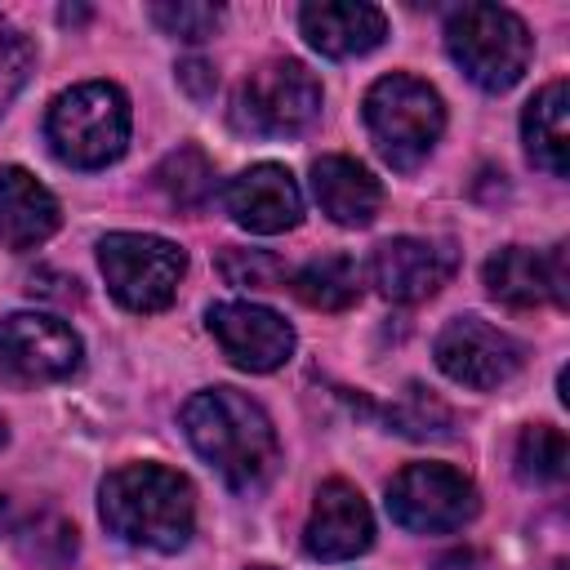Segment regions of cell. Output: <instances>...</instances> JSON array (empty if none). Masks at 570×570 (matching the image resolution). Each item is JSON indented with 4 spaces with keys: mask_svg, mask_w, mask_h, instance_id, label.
<instances>
[{
    "mask_svg": "<svg viewBox=\"0 0 570 570\" xmlns=\"http://www.w3.org/2000/svg\"><path fill=\"white\" fill-rule=\"evenodd\" d=\"M183 432L191 450L232 485L258 490L281 459L276 428L258 401L236 387H205L183 405Z\"/></svg>",
    "mask_w": 570,
    "mask_h": 570,
    "instance_id": "1",
    "label": "cell"
},
{
    "mask_svg": "<svg viewBox=\"0 0 570 570\" xmlns=\"http://www.w3.org/2000/svg\"><path fill=\"white\" fill-rule=\"evenodd\" d=\"M98 512L116 539L151 552H178L196 525L191 481L160 463L116 468L98 490Z\"/></svg>",
    "mask_w": 570,
    "mask_h": 570,
    "instance_id": "2",
    "label": "cell"
},
{
    "mask_svg": "<svg viewBox=\"0 0 570 570\" xmlns=\"http://www.w3.org/2000/svg\"><path fill=\"white\" fill-rule=\"evenodd\" d=\"M45 138L62 165L102 169L129 142V98L107 80H85L53 98Z\"/></svg>",
    "mask_w": 570,
    "mask_h": 570,
    "instance_id": "3",
    "label": "cell"
},
{
    "mask_svg": "<svg viewBox=\"0 0 570 570\" xmlns=\"http://www.w3.org/2000/svg\"><path fill=\"white\" fill-rule=\"evenodd\" d=\"M365 129L379 147V156L396 169H414L428 160L445 129V107L441 94L405 71H392L370 85L365 94Z\"/></svg>",
    "mask_w": 570,
    "mask_h": 570,
    "instance_id": "4",
    "label": "cell"
},
{
    "mask_svg": "<svg viewBox=\"0 0 570 570\" xmlns=\"http://www.w3.org/2000/svg\"><path fill=\"white\" fill-rule=\"evenodd\" d=\"M450 58L490 94L512 89L530 67V31L525 22L503 4H463L445 22Z\"/></svg>",
    "mask_w": 570,
    "mask_h": 570,
    "instance_id": "5",
    "label": "cell"
},
{
    "mask_svg": "<svg viewBox=\"0 0 570 570\" xmlns=\"http://www.w3.org/2000/svg\"><path fill=\"white\" fill-rule=\"evenodd\" d=\"M316 116H321V80L294 58H272L254 67L232 102V125L254 138L303 134Z\"/></svg>",
    "mask_w": 570,
    "mask_h": 570,
    "instance_id": "6",
    "label": "cell"
},
{
    "mask_svg": "<svg viewBox=\"0 0 570 570\" xmlns=\"http://www.w3.org/2000/svg\"><path fill=\"white\" fill-rule=\"evenodd\" d=\"M98 267L107 276V289L129 312H160V307L174 303L187 258L165 236L111 232V236L98 240Z\"/></svg>",
    "mask_w": 570,
    "mask_h": 570,
    "instance_id": "7",
    "label": "cell"
},
{
    "mask_svg": "<svg viewBox=\"0 0 570 570\" xmlns=\"http://www.w3.org/2000/svg\"><path fill=\"white\" fill-rule=\"evenodd\" d=\"M481 508L476 485L450 463H410L387 485V512L414 534H445L472 521Z\"/></svg>",
    "mask_w": 570,
    "mask_h": 570,
    "instance_id": "8",
    "label": "cell"
},
{
    "mask_svg": "<svg viewBox=\"0 0 570 570\" xmlns=\"http://www.w3.org/2000/svg\"><path fill=\"white\" fill-rule=\"evenodd\" d=\"M80 365V338L67 321L45 312H13L0 321V379L58 383Z\"/></svg>",
    "mask_w": 570,
    "mask_h": 570,
    "instance_id": "9",
    "label": "cell"
},
{
    "mask_svg": "<svg viewBox=\"0 0 570 570\" xmlns=\"http://www.w3.org/2000/svg\"><path fill=\"white\" fill-rule=\"evenodd\" d=\"M436 365L445 379L463 383V387H476V392H490V387H503L517 370H521V343L481 321V316H454L441 334H436Z\"/></svg>",
    "mask_w": 570,
    "mask_h": 570,
    "instance_id": "10",
    "label": "cell"
},
{
    "mask_svg": "<svg viewBox=\"0 0 570 570\" xmlns=\"http://www.w3.org/2000/svg\"><path fill=\"white\" fill-rule=\"evenodd\" d=\"M454 245L450 240H423V236H392L370 258V281L392 303H423L432 298L450 272H454Z\"/></svg>",
    "mask_w": 570,
    "mask_h": 570,
    "instance_id": "11",
    "label": "cell"
},
{
    "mask_svg": "<svg viewBox=\"0 0 570 570\" xmlns=\"http://www.w3.org/2000/svg\"><path fill=\"white\" fill-rule=\"evenodd\" d=\"M205 321H209V334L218 338V347L240 370L267 374V370L285 365L289 352H294V330L272 307H258V303H214Z\"/></svg>",
    "mask_w": 570,
    "mask_h": 570,
    "instance_id": "12",
    "label": "cell"
},
{
    "mask_svg": "<svg viewBox=\"0 0 570 570\" xmlns=\"http://www.w3.org/2000/svg\"><path fill=\"white\" fill-rule=\"evenodd\" d=\"M223 200H227V214L249 227V232H289L298 218H303V191L294 183V174L285 165H249L240 169L227 187H223Z\"/></svg>",
    "mask_w": 570,
    "mask_h": 570,
    "instance_id": "13",
    "label": "cell"
},
{
    "mask_svg": "<svg viewBox=\"0 0 570 570\" xmlns=\"http://www.w3.org/2000/svg\"><path fill=\"white\" fill-rule=\"evenodd\" d=\"M374 539V517L361 499L356 485L347 481H325L316 490L307 530H303V548L321 561H347L356 552H365Z\"/></svg>",
    "mask_w": 570,
    "mask_h": 570,
    "instance_id": "14",
    "label": "cell"
},
{
    "mask_svg": "<svg viewBox=\"0 0 570 570\" xmlns=\"http://www.w3.org/2000/svg\"><path fill=\"white\" fill-rule=\"evenodd\" d=\"M298 27L312 49L325 58H356L383 45L387 36V13L365 0H312L298 13Z\"/></svg>",
    "mask_w": 570,
    "mask_h": 570,
    "instance_id": "15",
    "label": "cell"
},
{
    "mask_svg": "<svg viewBox=\"0 0 570 570\" xmlns=\"http://www.w3.org/2000/svg\"><path fill=\"white\" fill-rule=\"evenodd\" d=\"M58 200L40 178L18 165L0 169V245L31 249L58 232Z\"/></svg>",
    "mask_w": 570,
    "mask_h": 570,
    "instance_id": "16",
    "label": "cell"
},
{
    "mask_svg": "<svg viewBox=\"0 0 570 570\" xmlns=\"http://www.w3.org/2000/svg\"><path fill=\"white\" fill-rule=\"evenodd\" d=\"M312 191H316V205L338 227H365L383 205L379 178L352 156H321L312 165Z\"/></svg>",
    "mask_w": 570,
    "mask_h": 570,
    "instance_id": "17",
    "label": "cell"
},
{
    "mask_svg": "<svg viewBox=\"0 0 570 570\" xmlns=\"http://www.w3.org/2000/svg\"><path fill=\"white\" fill-rule=\"evenodd\" d=\"M521 138L539 169H548L552 178H566V156H570V85L566 80L543 85L525 102Z\"/></svg>",
    "mask_w": 570,
    "mask_h": 570,
    "instance_id": "18",
    "label": "cell"
},
{
    "mask_svg": "<svg viewBox=\"0 0 570 570\" xmlns=\"http://www.w3.org/2000/svg\"><path fill=\"white\" fill-rule=\"evenodd\" d=\"M485 289L508 307H534L548 298V254L508 245L485 263Z\"/></svg>",
    "mask_w": 570,
    "mask_h": 570,
    "instance_id": "19",
    "label": "cell"
},
{
    "mask_svg": "<svg viewBox=\"0 0 570 570\" xmlns=\"http://www.w3.org/2000/svg\"><path fill=\"white\" fill-rule=\"evenodd\" d=\"M294 294L316 312H343L361 298V263L352 254H321L294 272Z\"/></svg>",
    "mask_w": 570,
    "mask_h": 570,
    "instance_id": "20",
    "label": "cell"
},
{
    "mask_svg": "<svg viewBox=\"0 0 570 570\" xmlns=\"http://www.w3.org/2000/svg\"><path fill=\"white\" fill-rule=\"evenodd\" d=\"M156 187L178 205V209H200L214 191V165L200 147H174L156 165Z\"/></svg>",
    "mask_w": 570,
    "mask_h": 570,
    "instance_id": "21",
    "label": "cell"
},
{
    "mask_svg": "<svg viewBox=\"0 0 570 570\" xmlns=\"http://www.w3.org/2000/svg\"><path fill=\"white\" fill-rule=\"evenodd\" d=\"M570 468V441L552 423H530L517 441V472L534 485H557Z\"/></svg>",
    "mask_w": 570,
    "mask_h": 570,
    "instance_id": "22",
    "label": "cell"
},
{
    "mask_svg": "<svg viewBox=\"0 0 570 570\" xmlns=\"http://www.w3.org/2000/svg\"><path fill=\"white\" fill-rule=\"evenodd\" d=\"M387 423H392L401 436L428 441V436H450L454 414H450V405H445L436 392H428L423 383H405V392L387 405Z\"/></svg>",
    "mask_w": 570,
    "mask_h": 570,
    "instance_id": "23",
    "label": "cell"
},
{
    "mask_svg": "<svg viewBox=\"0 0 570 570\" xmlns=\"http://www.w3.org/2000/svg\"><path fill=\"white\" fill-rule=\"evenodd\" d=\"M218 272L236 289H281L285 285V263L272 249H223Z\"/></svg>",
    "mask_w": 570,
    "mask_h": 570,
    "instance_id": "24",
    "label": "cell"
},
{
    "mask_svg": "<svg viewBox=\"0 0 570 570\" xmlns=\"http://www.w3.org/2000/svg\"><path fill=\"white\" fill-rule=\"evenodd\" d=\"M22 557H27V561H36V566H49V570H58V566H67V561L76 557V530H71L62 517H53V512H40V517L27 525V539H22Z\"/></svg>",
    "mask_w": 570,
    "mask_h": 570,
    "instance_id": "25",
    "label": "cell"
},
{
    "mask_svg": "<svg viewBox=\"0 0 570 570\" xmlns=\"http://www.w3.org/2000/svg\"><path fill=\"white\" fill-rule=\"evenodd\" d=\"M218 4H200V0H169V4H151V22L178 40H205L218 27Z\"/></svg>",
    "mask_w": 570,
    "mask_h": 570,
    "instance_id": "26",
    "label": "cell"
},
{
    "mask_svg": "<svg viewBox=\"0 0 570 570\" xmlns=\"http://www.w3.org/2000/svg\"><path fill=\"white\" fill-rule=\"evenodd\" d=\"M27 71H31V45H27V36L0 13V111L13 102V94H18L22 80H27Z\"/></svg>",
    "mask_w": 570,
    "mask_h": 570,
    "instance_id": "27",
    "label": "cell"
},
{
    "mask_svg": "<svg viewBox=\"0 0 570 570\" xmlns=\"http://www.w3.org/2000/svg\"><path fill=\"white\" fill-rule=\"evenodd\" d=\"M178 85H183L196 102H205V98H214L218 76H214V67H209L205 58H183V62H178Z\"/></svg>",
    "mask_w": 570,
    "mask_h": 570,
    "instance_id": "28",
    "label": "cell"
},
{
    "mask_svg": "<svg viewBox=\"0 0 570 570\" xmlns=\"http://www.w3.org/2000/svg\"><path fill=\"white\" fill-rule=\"evenodd\" d=\"M62 285H76V281H67V276H58V272H36L31 276V294H40V298H58V303H71L76 298V289H62Z\"/></svg>",
    "mask_w": 570,
    "mask_h": 570,
    "instance_id": "29",
    "label": "cell"
},
{
    "mask_svg": "<svg viewBox=\"0 0 570 570\" xmlns=\"http://www.w3.org/2000/svg\"><path fill=\"white\" fill-rule=\"evenodd\" d=\"M436 570H490V561L481 552H472V548H454V552H445L436 561Z\"/></svg>",
    "mask_w": 570,
    "mask_h": 570,
    "instance_id": "30",
    "label": "cell"
},
{
    "mask_svg": "<svg viewBox=\"0 0 570 570\" xmlns=\"http://www.w3.org/2000/svg\"><path fill=\"white\" fill-rule=\"evenodd\" d=\"M13 530V503L0 494V534H9Z\"/></svg>",
    "mask_w": 570,
    "mask_h": 570,
    "instance_id": "31",
    "label": "cell"
},
{
    "mask_svg": "<svg viewBox=\"0 0 570 570\" xmlns=\"http://www.w3.org/2000/svg\"><path fill=\"white\" fill-rule=\"evenodd\" d=\"M0 445H4V419H0Z\"/></svg>",
    "mask_w": 570,
    "mask_h": 570,
    "instance_id": "32",
    "label": "cell"
},
{
    "mask_svg": "<svg viewBox=\"0 0 570 570\" xmlns=\"http://www.w3.org/2000/svg\"><path fill=\"white\" fill-rule=\"evenodd\" d=\"M249 570H272V566H249Z\"/></svg>",
    "mask_w": 570,
    "mask_h": 570,
    "instance_id": "33",
    "label": "cell"
},
{
    "mask_svg": "<svg viewBox=\"0 0 570 570\" xmlns=\"http://www.w3.org/2000/svg\"><path fill=\"white\" fill-rule=\"evenodd\" d=\"M557 570H561V566H557Z\"/></svg>",
    "mask_w": 570,
    "mask_h": 570,
    "instance_id": "34",
    "label": "cell"
}]
</instances>
